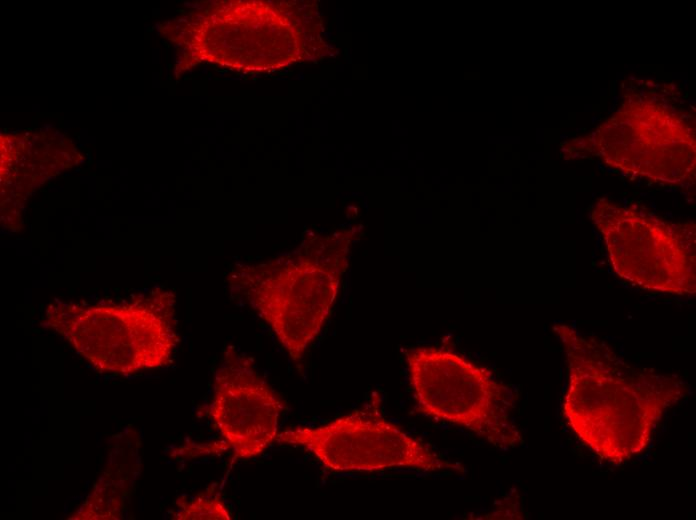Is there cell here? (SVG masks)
<instances>
[{"instance_id":"8992f818","label":"cell","mask_w":696,"mask_h":520,"mask_svg":"<svg viewBox=\"0 0 696 520\" xmlns=\"http://www.w3.org/2000/svg\"><path fill=\"white\" fill-rule=\"evenodd\" d=\"M281 443L303 447L334 472L413 469L462 473L464 468L434 452L421 440L387 421L376 408H364L317 427L278 434Z\"/></svg>"},{"instance_id":"52a82bcc","label":"cell","mask_w":696,"mask_h":520,"mask_svg":"<svg viewBox=\"0 0 696 520\" xmlns=\"http://www.w3.org/2000/svg\"><path fill=\"white\" fill-rule=\"evenodd\" d=\"M572 148L655 182L679 184L695 175L691 127L676 113L649 101L624 104L587 140Z\"/></svg>"},{"instance_id":"9c48e42d","label":"cell","mask_w":696,"mask_h":520,"mask_svg":"<svg viewBox=\"0 0 696 520\" xmlns=\"http://www.w3.org/2000/svg\"><path fill=\"white\" fill-rule=\"evenodd\" d=\"M128 443L115 447L106 472L99 478L90 495L70 519H120L126 495L138 473L137 450Z\"/></svg>"},{"instance_id":"5b68a950","label":"cell","mask_w":696,"mask_h":520,"mask_svg":"<svg viewBox=\"0 0 696 520\" xmlns=\"http://www.w3.org/2000/svg\"><path fill=\"white\" fill-rule=\"evenodd\" d=\"M591 219L620 278L648 291L695 294L694 223L664 221L606 198L595 202Z\"/></svg>"},{"instance_id":"30bf717a","label":"cell","mask_w":696,"mask_h":520,"mask_svg":"<svg viewBox=\"0 0 696 520\" xmlns=\"http://www.w3.org/2000/svg\"><path fill=\"white\" fill-rule=\"evenodd\" d=\"M174 519H231L227 507L223 501L213 495H199L189 500H180L177 510L173 514Z\"/></svg>"},{"instance_id":"277c9868","label":"cell","mask_w":696,"mask_h":520,"mask_svg":"<svg viewBox=\"0 0 696 520\" xmlns=\"http://www.w3.org/2000/svg\"><path fill=\"white\" fill-rule=\"evenodd\" d=\"M406 362L418 413L468 430L502 450L523 443L511 416L515 395L491 370L430 346L408 350Z\"/></svg>"},{"instance_id":"ba28073f","label":"cell","mask_w":696,"mask_h":520,"mask_svg":"<svg viewBox=\"0 0 696 520\" xmlns=\"http://www.w3.org/2000/svg\"><path fill=\"white\" fill-rule=\"evenodd\" d=\"M281 410L252 361L229 347L215 373L208 413L235 458L256 457L277 440Z\"/></svg>"},{"instance_id":"3957f363","label":"cell","mask_w":696,"mask_h":520,"mask_svg":"<svg viewBox=\"0 0 696 520\" xmlns=\"http://www.w3.org/2000/svg\"><path fill=\"white\" fill-rule=\"evenodd\" d=\"M167 291L119 304L56 302L44 323L99 372L130 375L166 365L178 342Z\"/></svg>"},{"instance_id":"7a4b0ae2","label":"cell","mask_w":696,"mask_h":520,"mask_svg":"<svg viewBox=\"0 0 696 520\" xmlns=\"http://www.w3.org/2000/svg\"><path fill=\"white\" fill-rule=\"evenodd\" d=\"M341 236L301 244L286 255L241 267L231 277L293 360L318 335L337 296L350 242Z\"/></svg>"},{"instance_id":"6da1fadb","label":"cell","mask_w":696,"mask_h":520,"mask_svg":"<svg viewBox=\"0 0 696 520\" xmlns=\"http://www.w3.org/2000/svg\"><path fill=\"white\" fill-rule=\"evenodd\" d=\"M566 355L562 414L600 459L622 464L643 453L666 411L687 397L676 375L637 369L603 340L567 324L553 326Z\"/></svg>"}]
</instances>
